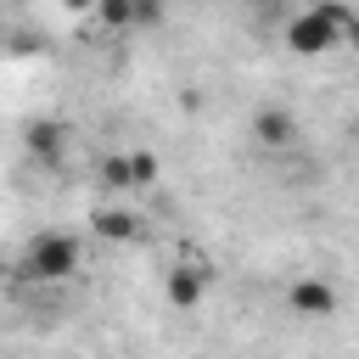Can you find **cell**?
Instances as JSON below:
<instances>
[{
  "instance_id": "6da1fadb",
  "label": "cell",
  "mask_w": 359,
  "mask_h": 359,
  "mask_svg": "<svg viewBox=\"0 0 359 359\" xmlns=\"http://www.w3.org/2000/svg\"><path fill=\"white\" fill-rule=\"evenodd\" d=\"M359 45V17L348 11V6H309V11H297L292 22H286V45L297 50V56H320V50H331V45Z\"/></svg>"
},
{
  "instance_id": "7a4b0ae2",
  "label": "cell",
  "mask_w": 359,
  "mask_h": 359,
  "mask_svg": "<svg viewBox=\"0 0 359 359\" xmlns=\"http://www.w3.org/2000/svg\"><path fill=\"white\" fill-rule=\"evenodd\" d=\"M79 236H62V230H45V236H34L28 241V252H22V275L28 280H73L79 275Z\"/></svg>"
},
{
  "instance_id": "3957f363",
  "label": "cell",
  "mask_w": 359,
  "mask_h": 359,
  "mask_svg": "<svg viewBox=\"0 0 359 359\" xmlns=\"http://www.w3.org/2000/svg\"><path fill=\"white\" fill-rule=\"evenodd\" d=\"M286 309H292L297 320H331V314H337V286L320 280V275H303V280L286 286Z\"/></svg>"
},
{
  "instance_id": "277c9868",
  "label": "cell",
  "mask_w": 359,
  "mask_h": 359,
  "mask_svg": "<svg viewBox=\"0 0 359 359\" xmlns=\"http://www.w3.org/2000/svg\"><path fill=\"white\" fill-rule=\"evenodd\" d=\"M252 140L269 146V151H286V146L297 140V118H292L286 107H258V112H252Z\"/></svg>"
},
{
  "instance_id": "5b68a950",
  "label": "cell",
  "mask_w": 359,
  "mask_h": 359,
  "mask_svg": "<svg viewBox=\"0 0 359 359\" xmlns=\"http://www.w3.org/2000/svg\"><path fill=\"white\" fill-rule=\"evenodd\" d=\"M163 292H168V303H174V309H196V303H202V292H208V269H202V264H174Z\"/></svg>"
},
{
  "instance_id": "8992f818",
  "label": "cell",
  "mask_w": 359,
  "mask_h": 359,
  "mask_svg": "<svg viewBox=\"0 0 359 359\" xmlns=\"http://www.w3.org/2000/svg\"><path fill=\"white\" fill-rule=\"evenodd\" d=\"M90 230H95L101 241H135V236H140V213H135V208H101V213L90 219Z\"/></svg>"
},
{
  "instance_id": "52a82bcc",
  "label": "cell",
  "mask_w": 359,
  "mask_h": 359,
  "mask_svg": "<svg viewBox=\"0 0 359 359\" xmlns=\"http://www.w3.org/2000/svg\"><path fill=\"white\" fill-rule=\"evenodd\" d=\"M101 185L107 191H140V180H135V157L129 151H112V157H101Z\"/></svg>"
},
{
  "instance_id": "ba28073f",
  "label": "cell",
  "mask_w": 359,
  "mask_h": 359,
  "mask_svg": "<svg viewBox=\"0 0 359 359\" xmlns=\"http://www.w3.org/2000/svg\"><path fill=\"white\" fill-rule=\"evenodd\" d=\"M95 17H101L107 28H135V22H140V6H129V0H101Z\"/></svg>"
},
{
  "instance_id": "9c48e42d",
  "label": "cell",
  "mask_w": 359,
  "mask_h": 359,
  "mask_svg": "<svg viewBox=\"0 0 359 359\" xmlns=\"http://www.w3.org/2000/svg\"><path fill=\"white\" fill-rule=\"evenodd\" d=\"M62 140H67V129H62L56 118H50V123H34V135H28V146H34L39 157H56V151H62Z\"/></svg>"
},
{
  "instance_id": "30bf717a",
  "label": "cell",
  "mask_w": 359,
  "mask_h": 359,
  "mask_svg": "<svg viewBox=\"0 0 359 359\" xmlns=\"http://www.w3.org/2000/svg\"><path fill=\"white\" fill-rule=\"evenodd\" d=\"M129 157H135V180H140V191L157 185V157H151V151H129Z\"/></svg>"
},
{
  "instance_id": "8fae6325",
  "label": "cell",
  "mask_w": 359,
  "mask_h": 359,
  "mask_svg": "<svg viewBox=\"0 0 359 359\" xmlns=\"http://www.w3.org/2000/svg\"><path fill=\"white\" fill-rule=\"evenodd\" d=\"M353 140H359V123H353Z\"/></svg>"
}]
</instances>
